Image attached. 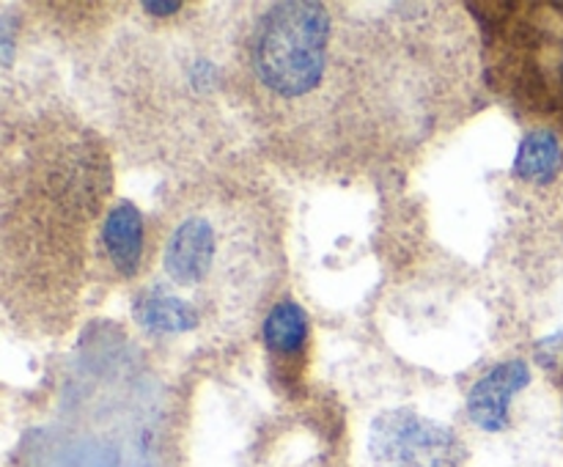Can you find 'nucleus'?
Segmentation results:
<instances>
[{
  "mask_svg": "<svg viewBox=\"0 0 563 467\" xmlns=\"http://www.w3.org/2000/svg\"><path fill=\"white\" fill-rule=\"evenodd\" d=\"M368 445L383 467H462L465 462V445L454 429L410 407L379 412Z\"/></svg>",
  "mask_w": 563,
  "mask_h": 467,
  "instance_id": "obj_4",
  "label": "nucleus"
},
{
  "mask_svg": "<svg viewBox=\"0 0 563 467\" xmlns=\"http://www.w3.org/2000/svg\"><path fill=\"white\" fill-rule=\"evenodd\" d=\"M284 273V223L264 185L198 176L165 209L157 267L137 286L132 316L157 341L245 338Z\"/></svg>",
  "mask_w": 563,
  "mask_h": 467,
  "instance_id": "obj_2",
  "label": "nucleus"
},
{
  "mask_svg": "<svg viewBox=\"0 0 563 467\" xmlns=\"http://www.w3.org/2000/svg\"><path fill=\"white\" fill-rule=\"evenodd\" d=\"M563 152L555 132L550 130H531L522 137L520 148H517L515 170L531 185H548L555 179L561 170Z\"/></svg>",
  "mask_w": 563,
  "mask_h": 467,
  "instance_id": "obj_8",
  "label": "nucleus"
},
{
  "mask_svg": "<svg viewBox=\"0 0 563 467\" xmlns=\"http://www.w3.org/2000/svg\"><path fill=\"white\" fill-rule=\"evenodd\" d=\"M141 9L148 11V16H159V20H165V16L179 14L185 5L181 3H141Z\"/></svg>",
  "mask_w": 563,
  "mask_h": 467,
  "instance_id": "obj_9",
  "label": "nucleus"
},
{
  "mask_svg": "<svg viewBox=\"0 0 563 467\" xmlns=\"http://www.w3.org/2000/svg\"><path fill=\"white\" fill-rule=\"evenodd\" d=\"M102 245L115 273L126 280L143 278L146 267V225L135 203L119 201L104 212Z\"/></svg>",
  "mask_w": 563,
  "mask_h": 467,
  "instance_id": "obj_6",
  "label": "nucleus"
},
{
  "mask_svg": "<svg viewBox=\"0 0 563 467\" xmlns=\"http://www.w3.org/2000/svg\"><path fill=\"white\" fill-rule=\"evenodd\" d=\"M531 382V368L526 360L498 363L484 374L467 396V415L484 432H504L509 426L511 399Z\"/></svg>",
  "mask_w": 563,
  "mask_h": 467,
  "instance_id": "obj_5",
  "label": "nucleus"
},
{
  "mask_svg": "<svg viewBox=\"0 0 563 467\" xmlns=\"http://www.w3.org/2000/svg\"><path fill=\"white\" fill-rule=\"evenodd\" d=\"M262 338L275 366L300 368L308 346V313L295 300L273 302L262 322Z\"/></svg>",
  "mask_w": 563,
  "mask_h": 467,
  "instance_id": "obj_7",
  "label": "nucleus"
},
{
  "mask_svg": "<svg viewBox=\"0 0 563 467\" xmlns=\"http://www.w3.org/2000/svg\"><path fill=\"white\" fill-rule=\"evenodd\" d=\"M473 33L451 5L289 0L236 42V97L264 141L324 174L396 165L471 91Z\"/></svg>",
  "mask_w": 563,
  "mask_h": 467,
  "instance_id": "obj_1",
  "label": "nucleus"
},
{
  "mask_svg": "<svg viewBox=\"0 0 563 467\" xmlns=\"http://www.w3.org/2000/svg\"><path fill=\"white\" fill-rule=\"evenodd\" d=\"M110 185L104 143L82 121L38 113L5 126L0 251L3 300L16 322L42 333L69 327Z\"/></svg>",
  "mask_w": 563,
  "mask_h": 467,
  "instance_id": "obj_3",
  "label": "nucleus"
}]
</instances>
